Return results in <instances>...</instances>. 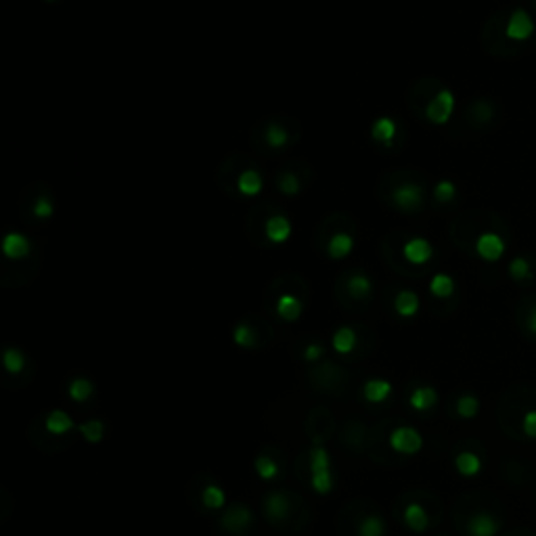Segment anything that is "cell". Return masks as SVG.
I'll return each instance as SVG.
<instances>
[{
	"label": "cell",
	"instance_id": "obj_1",
	"mask_svg": "<svg viewBox=\"0 0 536 536\" xmlns=\"http://www.w3.org/2000/svg\"><path fill=\"white\" fill-rule=\"evenodd\" d=\"M310 486L316 495L325 497L333 490V475H331V459L325 446L316 444L310 452Z\"/></svg>",
	"mask_w": 536,
	"mask_h": 536
},
{
	"label": "cell",
	"instance_id": "obj_2",
	"mask_svg": "<svg viewBox=\"0 0 536 536\" xmlns=\"http://www.w3.org/2000/svg\"><path fill=\"white\" fill-rule=\"evenodd\" d=\"M390 446H392V450H396V452H400V455H417L419 450H421V446H423V438H421V434L415 430V428H410V425H400V428H396L392 434H390Z\"/></svg>",
	"mask_w": 536,
	"mask_h": 536
},
{
	"label": "cell",
	"instance_id": "obj_3",
	"mask_svg": "<svg viewBox=\"0 0 536 536\" xmlns=\"http://www.w3.org/2000/svg\"><path fill=\"white\" fill-rule=\"evenodd\" d=\"M252 511L246 505H231L221 517V526L231 535H243L252 526Z\"/></svg>",
	"mask_w": 536,
	"mask_h": 536
},
{
	"label": "cell",
	"instance_id": "obj_4",
	"mask_svg": "<svg viewBox=\"0 0 536 536\" xmlns=\"http://www.w3.org/2000/svg\"><path fill=\"white\" fill-rule=\"evenodd\" d=\"M452 111H455V96H452L450 91H440L430 101V105L425 109V116L434 124H446L450 120Z\"/></svg>",
	"mask_w": 536,
	"mask_h": 536
},
{
	"label": "cell",
	"instance_id": "obj_5",
	"mask_svg": "<svg viewBox=\"0 0 536 536\" xmlns=\"http://www.w3.org/2000/svg\"><path fill=\"white\" fill-rule=\"evenodd\" d=\"M532 32H535L532 17L524 9H515L511 13L509 21H507V30H505L507 38H511V40H528L532 36Z\"/></svg>",
	"mask_w": 536,
	"mask_h": 536
},
{
	"label": "cell",
	"instance_id": "obj_6",
	"mask_svg": "<svg viewBox=\"0 0 536 536\" xmlns=\"http://www.w3.org/2000/svg\"><path fill=\"white\" fill-rule=\"evenodd\" d=\"M262 507H264V515H266L273 524L283 522L285 517L289 515V511H291L289 497L283 495V492H270V495H266Z\"/></svg>",
	"mask_w": 536,
	"mask_h": 536
},
{
	"label": "cell",
	"instance_id": "obj_7",
	"mask_svg": "<svg viewBox=\"0 0 536 536\" xmlns=\"http://www.w3.org/2000/svg\"><path fill=\"white\" fill-rule=\"evenodd\" d=\"M392 201H394L400 210L413 212V210H417V208L421 206V201H423V189H421L419 185L407 183V185L398 187V189L392 193Z\"/></svg>",
	"mask_w": 536,
	"mask_h": 536
},
{
	"label": "cell",
	"instance_id": "obj_8",
	"mask_svg": "<svg viewBox=\"0 0 536 536\" xmlns=\"http://www.w3.org/2000/svg\"><path fill=\"white\" fill-rule=\"evenodd\" d=\"M501 530V524L497 517H492L490 513H473L467 522V535L470 536H497Z\"/></svg>",
	"mask_w": 536,
	"mask_h": 536
},
{
	"label": "cell",
	"instance_id": "obj_9",
	"mask_svg": "<svg viewBox=\"0 0 536 536\" xmlns=\"http://www.w3.org/2000/svg\"><path fill=\"white\" fill-rule=\"evenodd\" d=\"M475 250L480 253V258H484L486 262H497L505 253V241L495 233H484L480 235Z\"/></svg>",
	"mask_w": 536,
	"mask_h": 536
},
{
	"label": "cell",
	"instance_id": "obj_10",
	"mask_svg": "<svg viewBox=\"0 0 536 536\" xmlns=\"http://www.w3.org/2000/svg\"><path fill=\"white\" fill-rule=\"evenodd\" d=\"M409 405H410V409L417 410V413L432 410L436 405H438V392H436L434 388H430V385L415 388V390L410 392Z\"/></svg>",
	"mask_w": 536,
	"mask_h": 536
},
{
	"label": "cell",
	"instance_id": "obj_11",
	"mask_svg": "<svg viewBox=\"0 0 536 536\" xmlns=\"http://www.w3.org/2000/svg\"><path fill=\"white\" fill-rule=\"evenodd\" d=\"M392 383L388 379H369L363 385V398L371 405H381L390 398Z\"/></svg>",
	"mask_w": 536,
	"mask_h": 536
},
{
	"label": "cell",
	"instance_id": "obj_12",
	"mask_svg": "<svg viewBox=\"0 0 536 536\" xmlns=\"http://www.w3.org/2000/svg\"><path fill=\"white\" fill-rule=\"evenodd\" d=\"M403 517H405L407 528L413 530V532H425L430 528V515H428V511H425L423 505L409 503L405 507Z\"/></svg>",
	"mask_w": 536,
	"mask_h": 536
},
{
	"label": "cell",
	"instance_id": "obj_13",
	"mask_svg": "<svg viewBox=\"0 0 536 536\" xmlns=\"http://www.w3.org/2000/svg\"><path fill=\"white\" fill-rule=\"evenodd\" d=\"M403 253H405V258L409 260L410 264H425L432 258L434 250H432V246H430L428 239L415 237V239H410V241L405 243Z\"/></svg>",
	"mask_w": 536,
	"mask_h": 536
},
{
	"label": "cell",
	"instance_id": "obj_14",
	"mask_svg": "<svg viewBox=\"0 0 536 536\" xmlns=\"http://www.w3.org/2000/svg\"><path fill=\"white\" fill-rule=\"evenodd\" d=\"M44 425H46V430H49L51 434H55V436H64V434L71 432V430L76 428V421L71 419V415H69V413H65V410H61V409H55L46 415Z\"/></svg>",
	"mask_w": 536,
	"mask_h": 536
},
{
	"label": "cell",
	"instance_id": "obj_15",
	"mask_svg": "<svg viewBox=\"0 0 536 536\" xmlns=\"http://www.w3.org/2000/svg\"><path fill=\"white\" fill-rule=\"evenodd\" d=\"M2 252H4L6 258H11V260H19L24 256H28L30 243H28V239L21 233H9L2 239Z\"/></svg>",
	"mask_w": 536,
	"mask_h": 536
},
{
	"label": "cell",
	"instance_id": "obj_16",
	"mask_svg": "<svg viewBox=\"0 0 536 536\" xmlns=\"http://www.w3.org/2000/svg\"><path fill=\"white\" fill-rule=\"evenodd\" d=\"M455 470L461 473L463 477H473V475L482 472V459L475 452H470V450L459 452L455 457Z\"/></svg>",
	"mask_w": 536,
	"mask_h": 536
},
{
	"label": "cell",
	"instance_id": "obj_17",
	"mask_svg": "<svg viewBox=\"0 0 536 536\" xmlns=\"http://www.w3.org/2000/svg\"><path fill=\"white\" fill-rule=\"evenodd\" d=\"M289 235H291V222L285 216H273L266 222V237L273 243H283L289 239Z\"/></svg>",
	"mask_w": 536,
	"mask_h": 536
},
{
	"label": "cell",
	"instance_id": "obj_18",
	"mask_svg": "<svg viewBox=\"0 0 536 536\" xmlns=\"http://www.w3.org/2000/svg\"><path fill=\"white\" fill-rule=\"evenodd\" d=\"M394 308H396L398 315L405 316V318L415 316L417 315V310H419V298H417V293H415V291H409V289L400 291V293L396 295V300H394Z\"/></svg>",
	"mask_w": 536,
	"mask_h": 536
},
{
	"label": "cell",
	"instance_id": "obj_19",
	"mask_svg": "<svg viewBox=\"0 0 536 536\" xmlns=\"http://www.w3.org/2000/svg\"><path fill=\"white\" fill-rule=\"evenodd\" d=\"M333 350L338 354H350L354 348H356V331L352 327H340L335 333H333Z\"/></svg>",
	"mask_w": 536,
	"mask_h": 536
},
{
	"label": "cell",
	"instance_id": "obj_20",
	"mask_svg": "<svg viewBox=\"0 0 536 536\" xmlns=\"http://www.w3.org/2000/svg\"><path fill=\"white\" fill-rule=\"evenodd\" d=\"M277 315L283 320H298L302 315V302L295 295H281L277 302Z\"/></svg>",
	"mask_w": 536,
	"mask_h": 536
},
{
	"label": "cell",
	"instance_id": "obj_21",
	"mask_svg": "<svg viewBox=\"0 0 536 536\" xmlns=\"http://www.w3.org/2000/svg\"><path fill=\"white\" fill-rule=\"evenodd\" d=\"M93 392H95V383L86 378H76L69 385H67V394H69V398L76 400V403L89 400V398L93 396Z\"/></svg>",
	"mask_w": 536,
	"mask_h": 536
},
{
	"label": "cell",
	"instance_id": "obj_22",
	"mask_svg": "<svg viewBox=\"0 0 536 536\" xmlns=\"http://www.w3.org/2000/svg\"><path fill=\"white\" fill-rule=\"evenodd\" d=\"M371 136L379 141V143H383V145H392V141H394V136H396V124H394V120H390V118H379L378 122L373 124L371 128Z\"/></svg>",
	"mask_w": 536,
	"mask_h": 536
},
{
	"label": "cell",
	"instance_id": "obj_23",
	"mask_svg": "<svg viewBox=\"0 0 536 536\" xmlns=\"http://www.w3.org/2000/svg\"><path fill=\"white\" fill-rule=\"evenodd\" d=\"M2 365H4V369H6L11 375H17V373H21L24 367H26V356H24V352L17 350V348H6V350L2 352Z\"/></svg>",
	"mask_w": 536,
	"mask_h": 536
},
{
	"label": "cell",
	"instance_id": "obj_24",
	"mask_svg": "<svg viewBox=\"0 0 536 536\" xmlns=\"http://www.w3.org/2000/svg\"><path fill=\"white\" fill-rule=\"evenodd\" d=\"M253 470L256 473L262 477V480H275L281 470H279V465H277V461L270 457V455H260V457H256V461H253Z\"/></svg>",
	"mask_w": 536,
	"mask_h": 536
},
{
	"label": "cell",
	"instance_id": "obj_25",
	"mask_svg": "<svg viewBox=\"0 0 536 536\" xmlns=\"http://www.w3.org/2000/svg\"><path fill=\"white\" fill-rule=\"evenodd\" d=\"M352 246H354V241H352V237L348 233H338L329 241V256L335 258V260H342L352 252Z\"/></svg>",
	"mask_w": 536,
	"mask_h": 536
},
{
	"label": "cell",
	"instance_id": "obj_26",
	"mask_svg": "<svg viewBox=\"0 0 536 536\" xmlns=\"http://www.w3.org/2000/svg\"><path fill=\"white\" fill-rule=\"evenodd\" d=\"M201 503H203L206 509L218 511V509H222V507L226 505V495H224V490H222L221 486L210 484V486H206L203 492H201Z\"/></svg>",
	"mask_w": 536,
	"mask_h": 536
},
{
	"label": "cell",
	"instance_id": "obj_27",
	"mask_svg": "<svg viewBox=\"0 0 536 536\" xmlns=\"http://www.w3.org/2000/svg\"><path fill=\"white\" fill-rule=\"evenodd\" d=\"M237 187L243 195L253 197V195H258L262 191V178H260V174L256 170H246V172H241V176L237 181Z\"/></svg>",
	"mask_w": 536,
	"mask_h": 536
},
{
	"label": "cell",
	"instance_id": "obj_28",
	"mask_svg": "<svg viewBox=\"0 0 536 536\" xmlns=\"http://www.w3.org/2000/svg\"><path fill=\"white\" fill-rule=\"evenodd\" d=\"M78 430L84 436V440L91 442V444H98L105 436V423L101 419H89V421L80 423Z\"/></svg>",
	"mask_w": 536,
	"mask_h": 536
},
{
	"label": "cell",
	"instance_id": "obj_29",
	"mask_svg": "<svg viewBox=\"0 0 536 536\" xmlns=\"http://www.w3.org/2000/svg\"><path fill=\"white\" fill-rule=\"evenodd\" d=\"M385 535V524L379 515H367L358 524V536H383Z\"/></svg>",
	"mask_w": 536,
	"mask_h": 536
},
{
	"label": "cell",
	"instance_id": "obj_30",
	"mask_svg": "<svg viewBox=\"0 0 536 536\" xmlns=\"http://www.w3.org/2000/svg\"><path fill=\"white\" fill-rule=\"evenodd\" d=\"M430 291L436 295V298H450L452 295V291H455V281L448 277V275H436L434 279H432V283H430Z\"/></svg>",
	"mask_w": 536,
	"mask_h": 536
},
{
	"label": "cell",
	"instance_id": "obj_31",
	"mask_svg": "<svg viewBox=\"0 0 536 536\" xmlns=\"http://www.w3.org/2000/svg\"><path fill=\"white\" fill-rule=\"evenodd\" d=\"M348 289H350V293L354 295V298H367L369 293H371V281L365 277V275H352L350 277V281H348Z\"/></svg>",
	"mask_w": 536,
	"mask_h": 536
},
{
	"label": "cell",
	"instance_id": "obj_32",
	"mask_svg": "<svg viewBox=\"0 0 536 536\" xmlns=\"http://www.w3.org/2000/svg\"><path fill=\"white\" fill-rule=\"evenodd\" d=\"M477 410H480V400L472 394H465L457 400V413L463 419H473L477 415Z\"/></svg>",
	"mask_w": 536,
	"mask_h": 536
},
{
	"label": "cell",
	"instance_id": "obj_33",
	"mask_svg": "<svg viewBox=\"0 0 536 536\" xmlns=\"http://www.w3.org/2000/svg\"><path fill=\"white\" fill-rule=\"evenodd\" d=\"M233 340H235V344L241 348H252L256 346V333H253V329L250 325H246V323H241V325H237L235 327V331H233Z\"/></svg>",
	"mask_w": 536,
	"mask_h": 536
},
{
	"label": "cell",
	"instance_id": "obj_34",
	"mask_svg": "<svg viewBox=\"0 0 536 536\" xmlns=\"http://www.w3.org/2000/svg\"><path fill=\"white\" fill-rule=\"evenodd\" d=\"M266 141H268V145H270L273 149H279V147H285V145H287L289 134H287V130H285L283 126L270 124V126L266 128Z\"/></svg>",
	"mask_w": 536,
	"mask_h": 536
},
{
	"label": "cell",
	"instance_id": "obj_35",
	"mask_svg": "<svg viewBox=\"0 0 536 536\" xmlns=\"http://www.w3.org/2000/svg\"><path fill=\"white\" fill-rule=\"evenodd\" d=\"M509 275L515 279V281H524V279H530L532 275V268H530V262L526 258H515L511 264H509Z\"/></svg>",
	"mask_w": 536,
	"mask_h": 536
},
{
	"label": "cell",
	"instance_id": "obj_36",
	"mask_svg": "<svg viewBox=\"0 0 536 536\" xmlns=\"http://www.w3.org/2000/svg\"><path fill=\"white\" fill-rule=\"evenodd\" d=\"M455 193H457V189H455V185H452V183L442 181V183L436 185V189H434V197H436L440 203H448V201L455 197Z\"/></svg>",
	"mask_w": 536,
	"mask_h": 536
},
{
	"label": "cell",
	"instance_id": "obj_37",
	"mask_svg": "<svg viewBox=\"0 0 536 536\" xmlns=\"http://www.w3.org/2000/svg\"><path fill=\"white\" fill-rule=\"evenodd\" d=\"M279 189L283 191L285 195H295L298 189H300V183H298V176L291 174V172H285L279 178Z\"/></svg>",
	"mask_w": 536,
	"mask_h": 536
},
{
	"label": "cell",
	"instance_id": "obj_38",
	"mask_svg": "<svg viewBox=\"0 0 536 536\" xmlns=\"http://www.w3.org/2000/svg\"><path fill=\"white\" fill-rule=\"evenodd\" d=\"M522 430L528 438L536 440V410H528L522 419Z\"/></svg>",
	"mask_w": 536,
	"mask_h": 536
},
{
	"label": "cell",
	"instance_id": "obj_39",
	"mask_svg": "<svg viewBox=\"0 0 536 536\" xmlns=\"http://www.w3.org/2000/svg\"><path fill=\"white\" fill-rule=\"evenodd\" d=\"M34 214H36L38 218H49V216L53 214V203H51L46 197H40V199L36 201V206H34Z\"/></svg>",
	"mask_w": 536,
	"mask_h": 536
},
{
	"label": "cell",
	"instance_id": "obj_40",
	"mask_svg": "<svg viewBox=\"0 0 536 536\" xmlns=\"http://www.w3.org/2000/svg\"><path fill=\"white\" fill-rule=\"evenodd\" d=\"M323 356V348L318 346V344H310V346H306V350H304V358L306 360H318Z\"/></svg>",
	"mask_w": 536,
	"mask_h": 536
},
{
	"label": "cell",
	"instance_id": "obj_41",
	"mask_svg": "<svg viewBox=\"0 0 536 536\" xmlns=\"http://www.w3.org/2000/svg\"><path fill=\"white\" fill-rule=\"evenodd\" d=\"M490 116H492V109H490L486 103H477V105H475V118H480V120H490Z\"/></svg>",
	"mask_w": 536,
	"mask_h": 536
},
{
	"label": "cell",
	"instance_id": "obj_42",
	"mask_svg": "<svg viewBox=\"0 0 536 536\" xmlns=\"http://www.w3.org/2000/svg\"><path fill=\"white\" fill-rule=\"evenodd\" d=\"M528 329H530V333H535L536 335V306L532 308L530 316H528Z\"/></svg>",
	"mask_w": 536,
	"mask_h": 536
}]
</instances>
